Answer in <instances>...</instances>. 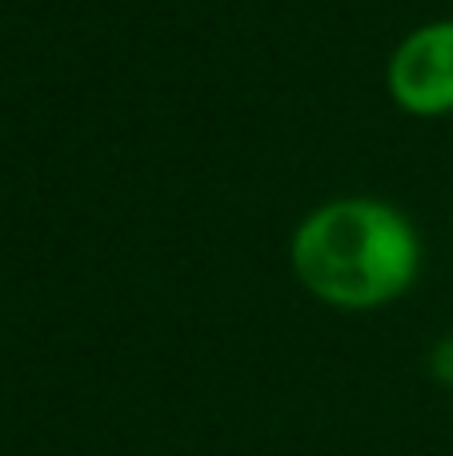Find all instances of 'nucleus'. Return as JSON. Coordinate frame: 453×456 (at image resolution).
Listing matches in <instances>:
<instances>
[{"instance_id":"obj_1","label":"nucleus","mask_w":453,"mask_h":456,"mask_svg":"<svg viewBox=\"0 0 453 456\" xmlns=\"http://www.w3.org/2000/svg\"><path fill=\"white\" fill-rule=\"evenodd\" d=\"M289 265L321 305L374 313L417 284L422 232L390 200L342 197L305 213L289 240Z\"/></svg>"},{"instance_id":"obj_2","label":"nucleus","mask_w":453,"mask_h":456,"mask_svg":"<svg viewBox=\"0 0 453 456\" xmlns=\"http://www.w3.org/2000/svg\"><path fill=\"white\" fill-rule=\"evenodd\" d=\"M385 88L409 117L453 112V20H430L414 28L385 64Z\"/></svg>"},{"instance_id":"obj_3","label":"nucleus","mask_w":453,"mask_h":456,"mask_svg":"<svg viewBox=\"0 0 453 456\" xmlns=\"http://www.w3.org/2000/svg\"><path fill=\"white\" fill-rule=\"evenodd\" d=\"M433 372H438V380L453 385V340H441V345L433 348Z\"/></svg>"}]
</instances>
